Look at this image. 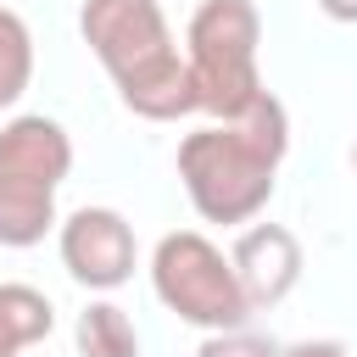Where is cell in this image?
I'll return each instance as SVG.
<instances>
[{
  "label": "cell",
  "mask_w": 357,
  "mask_h": 357,
  "mask_svg": "<svg viewBox=\"0 0 357 357\" xmlns=\"http://www.w3.org/2000/svg\"><path fill=\"white\" fill-rule=\"evenodd\" d=\"M73 335H78V351L84 357H139V335H134L128 312L112 307V301H89L78 312V329Z\"/></svg>",
  "instance_id": "cell-9"
},
{
  "label": "cell",
  "mask_w": 357,
  "mask_h": 357,
  "mask_svg": "<svg viewBox=\"0 0 357 357\" xmlns=\"http://www.w3.org/2000/svg\"><path fill=\"white\" fill-rule=\"evenodd\" d=\"M318 11L335 22H357V0H318Z\"/></svg>",
  "instance_id": "cell-13"
},
{
  "label": "cell",
  "mask_w": 357,
  "mask_h": 357,
  "mask_svg": "<svg viewBox=\"0 0 357 357\" xmlns=\"http://www.w3.org/2000/svg\"><path fill=\"white\" fill-rule=\"evenodd\" d=\"M78 33L134 117L178 123L195 112L190 67L173 45V28L156 0H84Z\"/></svg>",
  "instance_id": "cell-2"
},
{
  "label": "cell",
  "mask_w": 357,
  "mask_h": 357,
  "mask_svg": "<svg viewBox=\"0 0 357 357\" xmlns=\"http://www.w3.org/2000/svg\"><path fill=\"white\" fill-rule=\"evenodd\" d=\"M279 357H346V346H340V340H296V346H284Z\"/></svg>",
  "instance_id": "cell-12"
},
{
  "label": "cell",
  "mask_w": 357,
  "mask_h": 357,
  "mask_svg": "<svg viewBox=\"0 0 357 357\" xmlns=\"http://www.w3.org/2000/svg\"><path fill=\"white\" fill-rule=\"evenodd\" d=\"M28 84H33V33L11 6H0V112L17 106Z\"/></svg>",
  "instance_id": "cell-10"
},
{
  "label": "cell",
  "mask_w": 357,
  "mask_h": 357,
  "mask_svg": "<svg viewBox=\"0 0 357 357\" xmlns=\"http://www.w3.org/2000/svg\"><path fill=\"white\" fill-rule=\"evenodd\" d=\"M195 357H279V346H273L268 335H251V329L240 324V329H218V335H206V340L195 346Z\"/></svg>",
  "instance_id": "cell-11"
},
{
  "label": "cell",
  "mask_w": 357,
  "mask_h": 357,
  "mask_svg": "<svg viewBox=\"0 0 357 357\" xmlns=\"http://www.w3.org/2000/svg\"><path fill=\"white\" fill-rule=\"evenodd\" d=\"M184 67L195 89V112H212L218 123L240 117L262 95L257 73V45H262V17L251 0H201L190 28H184Z\"/></svg>",
  "instance_id": "cell-3"
},
{
  "label": "cell",
  "mask_w": 357,
  "mask_h": 357,
  "mask_svg": "<svg viewBox=\"0 0 357 357\" xmlns=\"http://www.w3.org/2000/svg\"><path fill=\"white\" fill-rule=\"evenodd\" d=\"M151 290L167 312H178L184 324L218 335V329H240L251 318L234 262L201 234V229H173L156 240L151 251Z\"/></svg>",
  "instance_id": "cell-5"
},
{
  "label": "cell",
  "mask_w": 357,
  "mask_h": 357,
  "mask_svg": "<svg viewBox=\"0 0 357 357\" xmlns=\"http://www.w3.org/2000/svg\"><path fill=\"white\" fill-rule=\"evenodd\" d=\"M73 173V139L56 117H11L0 128V245L28 251L56 229V190Z\"/></svg>",
  "instance_id": "cell-4"
},
{
  "label": "cell",
  "mask_w": 357,
  "mask_h": 357,
  "mask_svg": "<svg viewBox=\"0 0 357 357\" xmlns=\"http://www.w3.org/2000/svg\"><path fill=\"white\" fill-rule=\"evenodd\" d=\"M351 162H357V145H351Z\"/></svg>",
  "instance_id": "cell-14"
},
{
  "label": "cell",
  "mask_w": 357,
  "mask_h": 357,
  "mask_svg": "<svg viewBox=\"0 0 357 357\" xmlns=\"http://www.w3.org/2000/svg\"><path fill=\"white\" fill-rule=\"evenodd\" d=\"M61 268L84 290H117L134 273V229L112 206H78L61 223Z\"/></svg>",
  "instance_id": "cell-6"
},
{
  "label": "cell",
  "mask_w": 357,
  "mask_h": 357,
  "mask_svg": "<svg viewBox=\"0 0 357 357\" xmlns=\"http://www.w3.org/2000/svg\"><path fill=\"white\" fill-rule=\"evenodd\" d=\"M284 151H290V117L268 89L257 95L251 112L184 134L178 178L190 206L206 223H251L273 195Z\"/></svg>",
  "instance_id": "cell-1"
},
{
  "label": "cell",
  "mask_w": 357,
  "mask_h": 357,
  "mask_svg": "<svg viewBox=\"0 0 357 357\" xmlns=\"http://www.w3.org/2000/svg\"><path fill=\"white\" fill-rule=\"evenodd\" d=\"M56 329V307L45 290L33 284H0V357H17L28 346H39L45 335Z\"/></svg>",
  "instance_id": "cell-8"
},
{
  "label": "cell",
  "mask_w": 357,
  "mask_h": 357,
  "mask_svg": "<svg viewBox=\"0 0 357 357\" xmlns=\"http://www.w3.org/2000/svg\"><path fill=\"white\" fill-rule=\"evenodd\" d=\"M229 262H234V279H240V296H245L251 312L279 307L301 279V245H296V234L284 223H251L234 240Z\"/></svg>",
  "instance_id": "cell-7"
}]
</instances>
